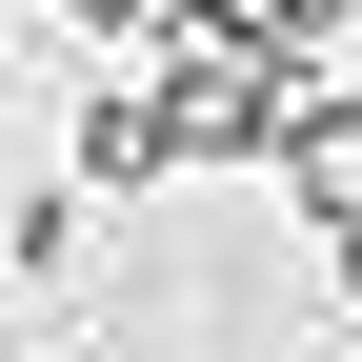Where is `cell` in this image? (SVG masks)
I'll list each match as a JSON object with an SVG mask.
<instances>
[{
  "instance_id": "cell-1",
  "label": "cell",
  "mask_w": 362,
  "mask_h": 362,
  "mask_svg": "<svg viewBox=\"0 0 362 362\" xmlns=\"http://www.w3.org/2000/svg\"><path fill=\"white\" fill-rule=\"evenodd\" d=\"M262 161H282L302 242H362V61H302V81H282V121H262Z\"/></svg>"
},
{
  "instance_id": "cell-2",
  "label": "cell",
  "mask_w": 362,
  "mask_h": 362,
  "mask_svg": "<svg viewBox=\"0 0 362 362\" xmlns=\"http://www.w3.org/2000/svg\"><path fill=\"white\" fill-rule=\"evenodd\" d=\"M161 40H221V61H322V40H342V0H161Z\"/></svg>"
},
{
  "instance_id": "cell-3",
  "label": "cell",
  "mask_w": 362,
  "mask_h": 362,
  "mask_svg": "<svg viewBox=\"0 0 362 362\" xmlns=\"http://www.w3.org/2000/svg\"><path fill=\"white\" fill-rule=\"evenodd\" d=\"M322 262H342V322H362V242H322Z\"/></svg>"
},
{
  "instance_id": "cell-4",
  "label": "cell",
  "mask_w": 362,
  "mask_h": 362,
  "mask_svg": "<svg viewBox=\"0 0 362 362\" xmlns=\"http://www.w3.org/2000/svg\"><path fill=\"white\" fill-rule=\"evenodd\" d=\"M0 121H21V61H0Z\"/></svg>"
},
{
  "instance_id": "cell-5",
  "label": "cell",
  "mask_w": 362,
  "mask_h": 362,
  "mask_svg": "<svg viewBox=\"0 0 362 362\" xmlns=\"http://www.w3.org/2000/svg\"><path fill=\"white\" fill-rule=\"evenodd\" d=\"M0 362H21V322H0Z\"/></svg>"
},
{
  "instance_id": "cell-6",
  "label": "cell",
  "mask_w": 362,
  "mask_h": 362,
  "mask_svg": "<svg viewBox=\"0 0 362 362\" xmlns=\"http://www.w3.org/2000/svg\"><path fill=\"white\" fill-rule=\"evenodd\" d=\"M342 362H362V342H342Z\"/></svg>"
}]
</instances>
